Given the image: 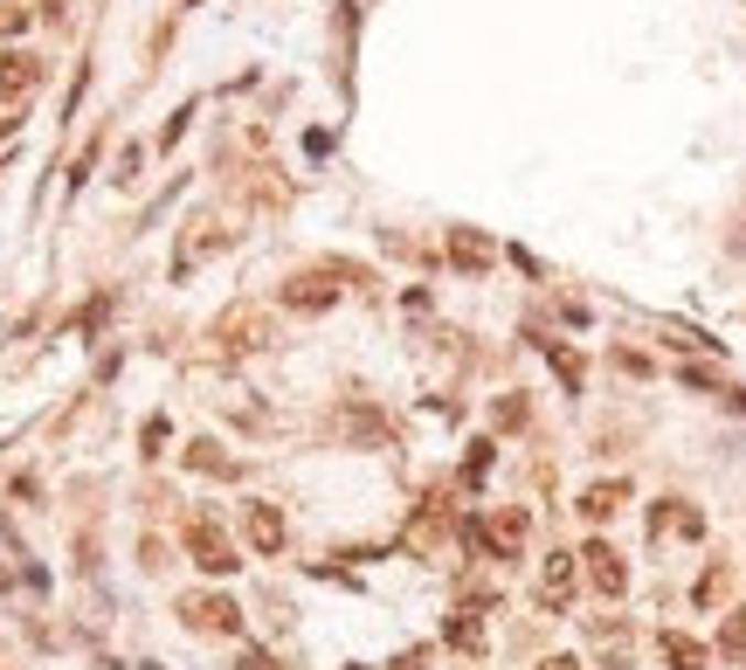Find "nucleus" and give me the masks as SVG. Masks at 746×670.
<instances>
[{"mask_svg": "<svg viewBox=\"0 0 746 670\" xmlns=\"http://www.w3.org/2000/svg\"><path fill=\"white\" fill-rule=\"evenodd\" d=\"M471 539H477V547H491L498 560H519V547H526V511H498V519L471 526Z\"/></svg>", "mask_w": 746, "mask_h": 670, "instance_id": "nucleus-1", "label": "nucleus"}, {"mask_svg": "<svg viewBox=\"0 0 746 670\" xmlns=\"http://www.w3.org/2000/svg\"><path fill=\"white\" fill-rule=\"evenodd\" d=\"M180 615H187L194 629H215V636H236V629H242V608L228 602V595H194Z\"/></svg>", "mask_w": 746, "mask_h": 670, "instance_id": "nucleus-2", "label": "nucleus"}, {"mask_svg": "<svg viewBox=\"0 0 746 670\" xmlns=\"http://www.w3.org/2000/svg\"><path fill=\"white\" fill-rule=\"evenodd\" d=\"M187 547H194V560L208 566V574H236V553H228V539H221L208 519H194V526H187Z\"/></svg>", "mask_w": 746, "mask_h": 670, "instance_id": "nucleus-3", "label": "nucleus"}, {"mask_svg": "<svg viewBox=\"0 0 746 670\" xmlns=\"http://www.w3.org/2000/svg\"><path fill=\"white\" fill-rule=\"evenodd\" d=\"M581 560H587V581H595L602 595H623V587H629V566H623V553H615V547H587Z\"/></svg>", "mask_w": 746, "mask_h": 670, "instance_id": "nucleus-4", "label": "nucleus"}, {"mask_svg": "<svg viewBox=\"0 0 746 670\" xmlns=\"http://www.w3.org/2000/svg\"><path fill=\"white\" fill-rule=\"evenodd\" d=\"M567 595H574V560L553 553L547 574H539V602H547V608H567Z\"/></svg>", "mask_w": 746, "mask_h": 670, "instance_id": "nucleus-5", "label": "nucleus"}, {"mask_svg": "<svg viewBox=\"0 0 746 670\" xmlns=\"http://www.w3.org/2000/svg\"><path fill=\"white\" fill-rule=\"evenodd\" d=\"M249 547L256 553H277V547H284V519H277V505H249Z\"/></svg>", "mask_w": 746, "mask_h": 670, "instance_id": "nucleus-6", "label": "nucleus"}, {"mask_svg": "<svg viewBox=\"0 0 746 670\" xmlns=\"http://www.w3.org/2000/svg\"><path fill=\"white\" fill-rule=\"evenodd\" d=\"M35 56H0V97H21V90H35Z\"/></svg>", "mask_w": 746, "mask_h": 670, "instance_id": "nucleus-7", "label": "nucleus"}, {"mask_svg": "<svg viewBox=\"0 0 746 670\" xmlns=\"http://www.w3.org/2000/svg\"><path fill=\"white\" fill-rule=\"evenodd\" d=\"M650 532H684V539H699V532H705V519H699V511H684V505H657Z\"/></svg>", "mask_w": 746, "mask_h": 670, "instance_id": "nucleus-8", "label": "nucleus"}, {"mask_svg": "<svg viewBox=\"0 0 746 670\" xmlns=\"http://www.w3.org/2000/svg\"><path fill=\"white\" fill-rule=\"evenodd\" d=\"M623 498H629V484H595V491L581 498V511H587V519H615V511H623Z\"/></svg>", "mask_w": 746, "mask_h": 670, "instance_id": "nucleus-9", "label": "nucleus"}, {"mask_svg": "<svg viewBox=\"0 0 746 670\" xmlns=\"http://www.w3.org/2000/svg\"><path fill=\"white\" fill-rule=\"evenodd\" d=\"M663 663H671V670H705V642H691V636H663Z\"/></svg>", "mask_w": 746, "mask_h": 670, "instance_id": "nucleus-10", "label": "nucleus"}, {"mask_svg": "<svg viewBox=\"0 0 746 670\" xmlns=\"http://www.w3.org/2000/svg\"><path fill=\"white\" fill-rule=\"evenodd\" d=\"M450 642H456V650H477V642H484V629L471 623V615H456V623H450Z\"/></svg>", "mask_w": 746, "mask_h": 670, "instance_id": "nucleus-11", "label": "nucleus"}, {"mask_svg": "<svg viewBox=\"0 0 746 670\" xmlns=\"http://www.w3.org/2000/svg\"><path fill=\"white\" fill-rule=\"evenodd\" d=\"M746 650V615H733V623H726V657H739Z\"/></svg>", "mask_w": 746, "mask_h": 670, "instance_id": "nucleus-12", "label": "nucleus"}, {"mask_svg": "<svg viewBox=\"0 0 746 670\" xmlns=\"http://www.w3.org/2000/svg\"><path fill=\"white\" fill-rule=\"evenodd\" d=\"M21 21H29L21 8H0V35H8V29H21Z\"/></svg>", "mask_w": 746, "mask_h": 670, "instance_id": "nucleus-13", "label": "nucleus"}, {"mask_svg": "<svg viewBox=\"0 0 746 670\" xmlns=\"http://www.w3.org/2000/svg\"><path fill=\"white\" fill-rule=\"evenodd\" d=\"M539 670H581V663L574 657H553V663H539Z\"/></svg>", "mask_w": 746, "mask_h": 670, "instance_id": "nucleus-14", "label": "nucleus"}]
</instances>
